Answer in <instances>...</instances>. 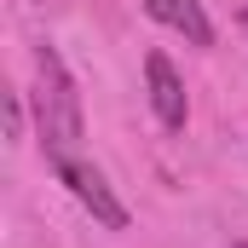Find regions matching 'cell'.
Returning <instances> with one entry per match:
<instances>
[{
  "instance_id": "7a4b0ae2",
  "label": "cell",
  "mask_w": 248,
  "mask_h": 248,
  "mask_svg": "<svg viewBox=\"0 0 248 248\" xmlns=\"http://www.w3.org/2000/svg\"><path fill=\"white\" fill-rule=\"evenodd\" d=\"M46 162H52L58 185L69 190V196H75V202H81V208H87V214H93L104 231H127V208H122V196L110 190V179H104V173H98V168H93L81 150H69V156H46Z\"/></svg>"
},
{
  "instance_id": "8992f818",
  "label": "cell",
  "mask_w": 248,
  "mask_h": 248,
  "mask_svg": "<svg viewBox=\"0 0 248 248\" xmlns=\"http://www.w3.org/2000/svg\"><path fill=\"white\" fill-rule=\"evenodd\" d=\"M243 29H248V12H243Z\"/></svg>"
},
{
  "instance_id": "277c9868",
  "label": "cell",
  "mask_w": 248,
  "mask_h": 248,
  "mask_svg": "<svg viewBox=\"0 0 248 248\" xmlns=\"http://www.w3.org/2000/svg\"><path fill=\"white\" fill-rule=\"evenodd\" d=\"M144 12H150V17H156L162 29L185 35L190 46H214V23H208L202 0H144Z\"/></svg>"
},
{
  "instance_id": "6da1fadb",
  "label": "cell",
  "mask_w": 248,
  "mask_h": 248,
  "mask_svg": "<svg viewBox=\"0 0 248 248\" xmlns=\"http://www.w3.org/2000/svg\"><path fill=\"white\" fill-rule=\"evenodd\" d=\"M35 127H41V150L46 156H69L75 144H81V93H75V81H69V69H63L58 46H35Z\"/></svg>"
},
{
  "instance_id": "5b68a950",
  "label": "cell",
  "mask_w": 248,
  "mask_h": 248,
  "mask_svg": "<svg viewBox=\"0 0 248 248\" xmlns=\"http://www.w3.org/2000/svg\"><path fill=\"white\" fill-rule=\"evenodd\" d=\"M6 127H12V139H23V104H17V93H6Z\"/></svg>"
},
{
  "instance_id": "3957f363",
  "label": "cell",
  "mask_w": 248,
  "mask_h": 248,
  "mask_svg": "<svg viewBox=\"0 0 248 248\" xmlns=\"http://www.w3.org/2000/svg\"><path fill=\"white\" fill-rule=\"evenodd\" d=\"M144 87H150V110H156V122L168 127V133H185L190 98H185V81H179V69H173L168 52H144Z\"/></svg>"
}]
</instances>
